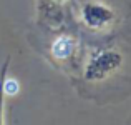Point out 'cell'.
<instances>
[{
  "label": "cell",
  "instance_id": "2",
  "mask_svg": "<svg viewBox=\"0 0 131 125\" xmlns=\"http://www.w3.org/2000/svg\"><path fill=\"white\" fill-rule=\"evenodd\" d=\"M116 12L106 3L90 0L80 7V22L91 32H105L111 29L116 23Z\"/></svg>",
  "mask_w": 131,
  "mask_h": 125
},
{
  "label": "cell",
  "instance_id": "3",
  "mask_svg": "<svg viewBox=\"0 0 131 125\" xmlns=\"http://www.w3.org/2000/svg\"><path fill=\"white\" fill-rule=\"evenodd\" d=\"M71 0H37V15L40 25L60 30L70 17Z\"/></svg>",
  "mask_w": 131,
  "mask_h": 125
},
{
  "label": "cell",
  "instance_id": "4",
  "mask_svg": "<svg viewBox=\"0 0 131 125\" xmlns=\"http://www.w3.org/2000/svg\"><path fill=\"white\" fill-rule=\"evenodd\" d=\"M50 53L51 58L63 65L75 64L80 53V40L73 33H60L50 45Z\"/></svg>",
  "mask_w": 131,
  "mask_h": 125
},
{
  "label": "cell",
  "instance_id": "5",
  "mask_svg": "<svg viewBox=\"0 0 131 125\" xmlns=\"http://www.w3.org/2000/svg\"><path fill=\"white\" fill-rule=\"evenodd\" d=\"M3 110H5V93L2 88V74H0V125H5L3 123Z\"/></svg>",
  "mask_w": 131,
  "mask_h": 125
},
{
  "label": "cell",
  "instance_id": "1",
  "mask_svg": "<svg viewBox=\"0 0 131 125\" xmlns=\"http://www.w3.org/2000/svg\"><path fill=\"white\" fill-rule=\"evenodd\" d=\"M125 64V55L115 47H95L88 53L83 65V80L88 83H100L110 78Z\"/></svg>",
  "mask_w": 131,
  "mask_h": 125
}]
</instances>
